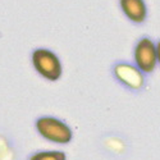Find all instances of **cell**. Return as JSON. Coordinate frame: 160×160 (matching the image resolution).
I'll list each match as a JSON object with an SVG mask.
<instances>
[{"instance_id": "cell-1", "label": "cell", "mask_w": 160, "mask_h": 160, "mask_svg": "<svg viewBox=\"0 0 160 160\" xmlns=\"http://www.w3.org/2000/svg\"><path fill=\"white\" fill-rule=\"evenodd\" d=\"M32 63L36 71L42 77L55 81L62 76V64L52 51L46 49H37L32 54Z\"/></svg>"}, {"instance_id": "cell-7", "label": "cell", "mask_w": 160, "mask_h": 160, "mask_svg": "<svg viewBox=\"0 0 160 160\" xmlns=\"http://www.w3.org/2000/svg\"><path fill=\"white\" fill-rule=\"evenodd\" d=\"M156 51H158V60H159V63H160V42H159L158 46H156Z\"/></svg>"}, {"instance_id": "cell-4", "label": "cell", "mask_w": 160, "mask_h": 160, "mask_svg": "<svg viewBox=\"0 0 160 160\" xmlns=\"http://www.w3.org/2000/svg\"><path fill=\"white\" fill-rule=\"evenodd\" d=\"M121 7L124 14L135 23H142L146 19L148 9L143 0H121Z\"/></svg>"}, {"instance_id": "cell-2", "label": "cell", "mask_w": 160, "mask_h": 160, "mask_svg": "<svg viewBox=\"0 0 160 160\" xmlns=\"http://www.w3.org/2000/svg\"><path fill=\"white\" fill-rule=\"evenodd\" d=\"M37 129L48 140L60 143L68 142L72 137L71 129L55 118H40L37 121Z\"/></svg>"}, {"instance_id": "cell-3", "label": "cell", "mask_w": 160, "mask_h": 160, "mask_svg": "<svg viewBox=\"0 0 160 160\" xmlns=\"http://www.w3.org/2000/svg\"><path fill=\"white\" fill-rule=\"evenodd\" d=\"M135 60L138 68L146 73H150L155 69L158 51L155 44L150 38L143 37L138 41L135 49Z\"/></svg>"}, {"instance_id": "cell-5", "label": "cell", "mask_w": 160, "mask_h": 160, "mask_svg": "<svg viewBox=\"0 0 160 160\" xmlns=\"http://www.w3.org/2000/svg\"><path fill=\"white\" fill-rule=\"evenodd\" d=\"M115 74L121 81L133 88H138L142 85V77L136 71L135 68H132L131 65L127 64H119L115 68Z\"/></svg>"}, {"instance_id": "cell-6", "label": "cell", "mask_w": 160, "mask_h": 160, "mask_svg": "<svg viewBox=\"0 0 160 160\" xmlns=\"http://www.w3.org/2000/svg\"><path fill=\"white\" fill-rule=\"evenodd\" d=\"M32 160H65V156L62 152H40Z\"/></svg>"}]
</instances>
